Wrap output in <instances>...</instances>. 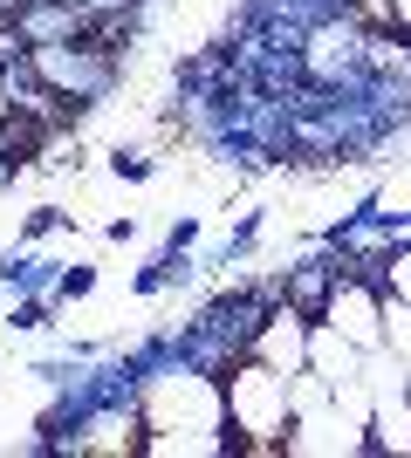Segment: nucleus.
Returning a JSON list of instances; mask_svg holds the SVG:
<instances>
[{"mask_svg": "<svg viewBox=\"0 0 411 458\" xmlns=\"http://www.w3.org/2000/svg\"><path fill=\"white\" fill-rule=\"evenodd\" d=\"M219 390H227V424H234V452H281L295 424V397L288 377L247 349H234V363L219 369Z\"/></svg>", "mask_w": 411, "mask_h": 458, "instance_id": "nucleus-1", "label": "nucleus"}, {"mask_svg": "<svg viewBox=\"0 0 411 458\" xmlns=\"http://www.w3.org/2000/svg\"><path fill=\"white\" fill-rule=\"evenodd\" d=\"M137 418H144V438H158V431H227V390L199 363H165L137 390Z\"/></svg>", "mask_w": 411, "mask_h": 458, "instance_id": "nucleus-2", "label": "nucleus"}, {"mask_svg": "<svg viewBox=\"0 0 411 458\" xmlns=\"http://www.w3.org/2000/svg\"><path fill=\"white\" fill-rule=\"evenodd\" d=\"M21 62H28V76H41L48 96H69V103L110 89V48H97V41H69V35L62 41H35Z\"/></svg>", "mask_w": 411, "mask_h": 458, "instance_id": "nucleus-3", "label": "nucleus"}, {"mask_svg": "<svg viewBox=\"0 0 411 458\" xmlns=\"http://www.w3.org/2000/svg\"><path fill=\"white\" fill-rule=\"evenodd\" d=\"M315 322H330L336 335H350L364 356H384V343H391L384 294H377L364 274H330V294H322V308H315Z\"/></svg>", "mask_w": 411, "mask_h": 458, "instance_id": "nucleus-4", "label": "nucleus"}, {"mask_svg": "<svg viewBox=\"0 0 411 458\" xmlns=\"http://www.w3.org/2000/svg\"><path fill=\"white\" fill-rule=\"evenodd\" d=\"M281 452H295V458H356V452H377V445H371V424L350 418L330 390V403H315V411H302V418L288 424Z\"/></svg>", "mask_w": 411, "mask_h": 458, "instance_id": "nucleus-5", "label": "nucleus"}, {"mask_svg": "<svg viewBox=\"0 0 411 458\" xmlns=\"http://www.w3.org/2000/svg\"><path fill=\"white\" fill-rule=\"evenodd\" d=\"M309 343H315V315L302 301H274L268 315H261L254 328H247V356H261V363H274L281 377H302L309 369Z\"/></svg>", "mask_w": 411, "mask_h": 458, "instance_id": "nucleus-6", "label": "nucleus"}, {"mask_svg": "<svg viewBox=\"0 0 411 458\" xmlns=\"http://www.w3.org/2000/svg\"><path fill=\"white\" fill-rule=\"evenodd\" d=\"M356 62H364V35H356L350 21H330V28H315V35H309L302 69H309L315 82H336V76H350Z\"/></svg>", "mask_w": 411, "mask_h": 458, "instance_id": "nucleus-7", "label": "nucleus"}, {"mask_svg": "<svg viewBox=\"0 0 411 458\" xmlns=\"http://www.w3.org/2000/svg\"><path fill=\"white\" fill-rule=\"evenodd\" d=\"M384 294H398V301H411V247H398L391 260H384Z\"/></svg>", "mask_w": 411, "mask_h": 458, "instance_id": "nucleus-8", "label": "nucleus"}, {"mask_svg": "<svg viewBox=\"0 0 411 458\" xmlns=\"http://www.w3.org/2000/svg\"><path fill=\"white\" fill-rule=\"evenodd\" d=\"M384 28H391V35H411V0H384Z\"/></svg>", "mask_w": 411, "mask_h": 458, "instance_id": "nucleus-9", "label": "nucleus"}, {"mask_svg": "<svg viewBox=\"0 0 411 458\" xmlns=\"http://www.w3.org/2000/svg\"><path fill=\"white\" fill-rule=\"evenodd\" d=\"M7 123H14V82L0 76V137H7Z\"/></svg>", "mask_w": 411, "mask_h": 458, "instance_id": "nucleus-10", "label": "nucleus"}]
</instances>
